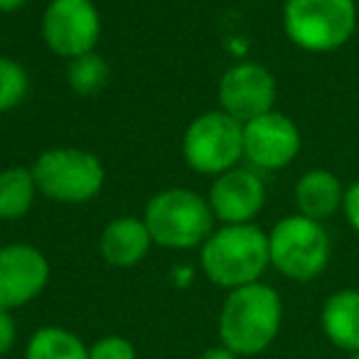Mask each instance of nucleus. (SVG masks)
Returning a JSON list of instances; mask_svg holds the SVG:
<instances>
[{
	"instance_id": "f8f14e48",
	"label": "nucleus",
	"mask_w": 359,
	"mask_h": 359,
	"mask_svg": "<svg viewBox=\"0 0 359 359\" xmlns=\"http://www.w3.org/2000/svg\"><path fill=\"white\" fill-rule=\"evenodd\" d=\"M207 202L219 224H254L266 207V182L251 168H231L212 180Z\"/></svg>"
},
{
	"instance_id": "4be33fe9",
	"label": "nucleus",
	"mask_w": 359,
	"mask_h": 359,
	"mask_svg": "<svg viewBox=\"0 0 359 359\" xmlns=\"http://www.w3.org/2000/svg\"><path fill=\"white\" fill-rule=\"evenodd\" d=\"M342 215H344V219H347V224L359 234V180L344 187Z\"/></svg>"
},
{
	"instance_id": "412c9836",
	"label": "nucleus",
	"mask_w": 359,
	"mask_h": 359,
	"mask_svg": "<svg viewBox=\"0 0 359 359\" xmlns=\"http://www.w3.org/2000/svg\"><path fill=\"white\" fill-rule=\"evenodd\" d=\"M18 342V325L13 310L0 308V357H6Z\"/></svg>"
},
{
	"instance_id": "7ed1b4c3",
	"label": "nucleus",
	"mask_w": 359,
	"mask_h": 359,
	"mask_svg": "<svg viewBox=\"0 0 359 359\" xmlns=\"http://www.w3.org/2000/svg\"><path fill=\"white\" fill-rule=\"evenodd\" d=\"M143 222L155 246L190 251L210 239L217 219L207 197L200 192L190 187H165L145 202Z\"/></svg>"
},
{
	"instance_id": "f257e3e1",
	"label": "nucleus",
	"mask_w": 359,
	"mask_h": 359,
	"mask_svg": "<svg viewBox=\"0 0 359 359\" xmlns=\"http://www.w3.org/2000/svg\"><path fill=\"white\" fill-rule=\"evenodd\" d=\"M283 325V300L273 285L249 283L226 293L219 313V339L236 357H259Z\"/></svg>"
},
{
	"instance_id": "20e7f679",
	"label": "nucleus",
	"mask_w": 359,
	"mask_h": 359,
	"mask_svg": "<svg viewBox=\"0 0 359 359\" xmlns=\"http://www.w3.org/2000/svg\"><path fill=\"white\" fill-rule=\"evenodd\" d=\"M37 192L57 205H86L104 190L106 168L96 153L74 145L47 148L30 165Z\"/></svg>"
},
{
	"instance_id": "dca6fc26",
	"label": "nucleus",
	"mask_w": 359,
	"mask_h": 359,
	"mask_svg": "<svg viewBox=\"0 0 359 359\" xmlns=\"http://www.w3.org/2000/svg\"><path fill=\"white\" fill-rule=\"evenodd\" d=\"M37 185L32 170L25 165H11L0 170V222H18L30 215L37 200Z\"/></svg>"
},
{
	"instance_id": "f3484780",
	"label": "nucleus",
	"mask_w": 359,
	"mask_h": 359,
	"mask_svg": "<svg viewBox=\"0 0 359 359\" xmlns=\"http://www.w3.org/2000/svg\"><path fill=\"white\" fill-rule=\"evenodd\" d=\"M25 359H89V344L72 330L45 325L30 334Z\"/></svg>"
},
{
	"instance_id": "f03ea898",
	"label": "nucleus",
	"mask_w": 359,
	"mask_h": 359,
	"mask_svg": "<svg viewBox=\"0 0 359 359\" xmlns=\"http://www.w3.org/2000/svg\"><path fill=\"white\" fill-rule=\"evenodd\" d=\"M271 266L269 231L259 224H222L200 246V269L224 290L259 283Z\"/></svg>"
},
{
	"instance_id": "6e6552de",
	"label": "nucleus",
	"mask_w": 359,
	"mask_h": 359,
	"mask_svg": "<svg viewBox=\"0 0 359 359\" xmlns=\"http://www.w3.org/2000/svg\"><path fill=\"white\" fill-rule=\"evenodd\" d=\"M45 45L67 62L96 52L101 40V13L94 0H50L42 11Z\"/></svg>"
},
{
	"instance_id": "2eb2a0df",
	"label": "nucleus",
	"mask_w": 359,
	"mask_h": 359,
	"mask_svg": "<svg viewBox=\"0 0 359 359\" xmlns=\"http://www.w3.org/2000/svg\"><path fill=\"white\" fill-rule=\"evenodd\" d=\"M320 327L332 347L359 352V288H339L320 308Z\"/></svg>"
},
{
	"instance_id": "9d476101",
	"label": "nucleus",
	"mask_w": 359,
	"mask_h": 359,
	"mask_svg": "<svg viewBox=\"0 0 359 359\" xmlns=\"http://www.w3.org/2000/svg\"><path fill=\"white\" fill-rule=\"evenodd\" d=\"M303 135L295 121L280 111H269L264 116L244 123V158L254 170H283L300 155Z\"/></svg>"
},
{
	"instance_id": "4468645a",
	"label": "nucleus",
	"mask_w": 359,
	"mask_h": 359,
	"mask_svg": "<svg viewBox=\"0 0 359 359\" xmlns=\"http://www.w3.org/2000/svg\"><path fill=\"white\" fill-rule=\"evenodd\" d=\"M344 185L332 170H305L293 187V202L298 215L315 222H325L342 210Z\"/></svg>"
},
{
	"instance_id": "9b49d317",
	"label": "nucleus",
	"mask_w": 359,
	"mask_h": 359,
	"mask_svg": "<svg viewBox=\"0 0 359 359\" xmlns=\"http://www.w3.org/2000/svg\"><path fill=\"white\" fill-rule=\"evenodd\" d=\"M50 283V261L37 246L15 241L0 246V308H25Z\"/></svg>"
},
{
	"instance_id": "a211bd4d",
	"label": "nucleus",
	"mask_w": 359,
	"mask_h": 359,
	"mask_svg": "<svg viewBox=\"0 0 359 359\" xmlns=\"http://www.w3.org/2000/svg\"><path fill=\"white\" fill-rule=\"evenodd\" d=\"M111 79V67L99 52H89L67 62V84L76 96H99Z\"/></svg>"
},
{
	"instance_id": "1a4fd4ad",
	"label": "nucleus",
	"mask_w": 359,
	"mask_h": 359,
	"mask_svg": "<svg viewBox=\"0 0 359 359\" xmlns=\"http://www.w3.org/2000/svg\"><path fill=\"white\" fill-rule=\"evenodd\" d=\"M219 109L239 123L264 116L276 106V76L259 62H236L219 79Z\"/></svg>"
},
{
	"instance_id": "ddd939ff",
	"label": "nucleus",
	"mask_w": 359,
	"mask_h": 359,
	"mask_svg": "<svg viewBox=\"0 0 359 359\" xmlns=\"http://www.w3.org/2000/svg\"><path fill=\"white\" fill-rule=\"evenodd\" d=\"M153 236L143 217H116L99 236V254L114 269H133L150 254Z\"/></svg>"
},
{
	"instance_id": "0eeeda50",
	"label": "nucleus",
	"mask_w": 359,
	"mask_h": 359,
	"mask_svg": "<svg viewBox=\"0 0 359 359\" xmlns=\"http://www.w3.org/2000/svg\"><path fill=\"white\" fill-rule=\"evenodd\" d=\"M180 150L192 172L217 177L244 160V123L222 109L205 111L187 123Z\"/></svg>"
},
{
	"instance_id": "5701e85b",
	"label": "nucleus",
	"mask_w": 359,
	"mask_h": 359,
	"mask_svg": "<svg viewBox=\"0 0 359 359\" xmlns=\"http://www.w3.org/2000/svg\"><path fill=\"white\" fill-rule=\"evenodd\" d=\"M197 359H241V357H236V354L231 352V349H226L224 344H217V347L205 349Z\"/></svg>"
},
{
	"instance_id": "6ab92c4d",
	"label": "nucleus",
	"mask_w": 359,
	"mask_h": 359,
	"mask_svg": "<svg viewBox=\"0 0 359 359\" xmlns=\"http://www.w3.org/2000/svg\"><path fill=\"white\" fill-rule=\"evenodd\" d=\"M30 94V74L13 57L0 55V114L18 109Z\"/></svg>"
},
{
	"instance_id": "39448f33",
	"label": "nucleus",
	"mask_w": 359,
	"mask_h": 359,
	"mask_svg": "<svg viewBox=\"0 0 359 359\" xmlns=\"http://www.w3.org/2000/svg\"><path fill=\"white\" fill-rule=\"evenodd\" d=\"M357 0H285L283 32L298 50L327 55L352 40Z\"/></svg>"
},
{
	"instance_id": "aec40b11",
	"label": "nucleus",
	"mask_w": 359,
	"mask_h": 359,
	"mask_svg": "<svg viewBox=\"0 0 359 359\" xmlns=\"http://www.w3.org/2000/svg\"><path fill=\"white\" fill-rule=\"evenodd\" d=\"M89 359H138V352L128 337L106 334L89 344Z\"/></svg>"
},
{
	"instance_id": "423d86ee",
	"label": "nucleus",
	"mask_w": 359,
	"mask_h": 359,
	"mask_svg": "<svg viewBox=\"0 0 359 359\" xmlns=\"http://www.w3.org/2000/svg\"><path fill=\"white\" fill-rule=\"evenodd\" d=\"M271 266L283 278L295 283H310L325 273L332 256V241L323 222L303 215L283 217L269 231Z\"/></svg>"
},
{
	"instance_id": "b1692460",
	"label": "nucleus",
	"mask_w": 359,
	"mask_h": 359,
	"mask_svg": "<svg viewBox=\"0 0 359 359\" xmlns=\"http://www.w3.org/2000/svg\"><path fill=\"white\" fill-rule=\"evenodd\" d=\"M30 0H0V13H18L27 6Z\"/></svg>"
},
{
	"instance_id": "393cba45",
	"label": "nucleus",
	"mask_w": 359,
	"mask_h": 359,
	"mask_svg": "<svg viewBox=\"0 0 359 359\" xmlns=\"http://www.w3.org/2000/svg\"><path fill=\"white\" fill-rule=\"evenodd\" d=\"M349 359H359V352H354V354H349Z\"/></svg>"
}]
</instances>
